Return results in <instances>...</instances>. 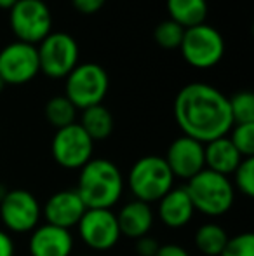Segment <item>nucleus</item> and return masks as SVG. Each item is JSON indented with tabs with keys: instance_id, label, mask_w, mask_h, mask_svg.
Returning a JSON list of instances; mask_svg holds the SVG:
<instances>
[{
	"instance_id": "f257e3e1",
	"label": "nucleus",
	"mask_w": 254,
	"mask_h": 256,
	"mask_svg": "<svg viewBox=\"0 0 254 256\" xmlns=\"http://www.w3.org/2000/svg\"><path fill=\"white\" fill-rule=\"evenodd\" d=\"M174 118L185 136L202 145L227 136L234 128L228 98L213 86L200 82L185 86L176 94Z\"/></svg>"
},
{
	"instance_id": "f03ea898",
	"label": "nucleus",
	"mask_w": 254,
	"mask_h": 256,
	"mask_svg": "<svg viewBox=\"0 0 254 256\" xmlns=\"http://www.w3.org/2000/svg\"><path fill=\"white\" fill-rule=\"evenodd\" d=\"M75 190L87 209H112L124 192L122 172L108 158H91L80 168Z\"/></svg>"
},
{
	"instance_id": "7ed1b4c3",
	"label": "nucleus",
	"mask_w": 254,
	"mask_h": 256,
	"mask_svg": "<svg viewBox=\"0 0 254 256\" xmlns=\"http://www.w3.org/2000/svg\"><path fill=\"white\" fill-rule=\"evenodd\" d=\"M195 211L211 218L227 214L235 200V188L228 176L202 169L185 185Z\"/></svg>"
},
{
	"instance_id": "20e7f679",
	"label": "nucleus",
	"mask_w": 254,
	"mask_h": 256,
	"mask_svg": "<svg viewBox=\"0 0 254 256\" xmlns=\"http://www.w3.org/2000/svg\"><path fill=\"white\" fill-rule=\"evenodd\" d=\"M173 185L174 176L164 157L145 155L138 158L129 171V188L134 199L141 202H159Z\"/></svg>"
},
{
	"instance_id": "39448f33",
	"label": "nucleus",
	"mask_w": 254,
	"mask_h": 256,
	"mask_svg": "<svg viewBox=\"0 0 254 256\" xmlns=\"http://www.w3.org/2000/svg\"><path fill=\"white\" fill-rule=\"evenodd\" d=\"M108 74L101 64L82 63L66 75L64 96L75 108L85 110L94 104H101L108 92Z\"/></svg>"
},
{
	"instance_id": "423d86ee",
	"label": "nucleus",
	"mask_w": 254,
	"mask_h": 256,
	"mask_svg": "<svg viewBox=\"0 0 254 256\" xmlns=\"http://www.w3.org/2000/svg\"><path fill=\"white\" fill-rule=\"evenodd\" d=\"M180 51L190 66L207 70L221 61L225 54V40L216 28L202 23L185 30Z\"/></svg>"
},
{
	"instance_id": "0eeeda50",
	"label": "nucleus",
	"mask_w": 254,
	"mask_h": 256,
	"mask_svg": "<svg viewBox=\"0 0 254 256\" xmlns=\"http://www.w3.org/2000/svg\"><path fill=\"white\" fill-rule=\"evenodd\" d=\"M12 34L19 42L40 44L52 26V16L44 0H17L9 10Z\"/></svg>"
},
{
	"instance_id": "6e6552de",
	"label": "nucleus",
	"mask_w": 254,
	"mask_h": 256,
	"mask_svg": "<svg viewBox=\"0 0 254 256\" xmlns=\"http://www.w3.org/2000/svg\"><path fill=\"white\" fill-rule=\"evenodd\" d=\"M40 72L51 78H66L78 64V46L70 34H49L37 48Z\"/></svg>"
},
{
	"instance_id": "1a4fd4ad",
	"label": "nucleus",
	"mask_w": 254,
	"mask_h": 256,
	"mask_svg": "<svg viewBox=\"0 0 254 256\" xmlns=\"http://www.w3.org/2000/svg\"><path fill=\"white\" fill-rule=\"evenodd\" d=\"M94 142L80 128V124L66 126L56 129V134L51 143V154L56 164L64 169H80L92 158Z\"/></svg>"
},
{
	"instance_id": "9d476101",
	"label": "nucleus",
	"mask_w": 254,
	"mask_h": 256,
	"mask_svg": "<svg viewBox=\"0 0 254 256\" xmlns=\"http://www.w3.org/2000/svg\"><path fill=\"white\" fill-rule=\"evenodd\" d=\"M42 208L37 197L23 188L7 190L0 200V220L3 226L14 234L33 232L38 226Z\"/></svg>"
},
{
	"instance_id": "9b49d317",
	"label": "nucleus",
	"mask_w": 254,
	"mask_h": 256,
	"mask_svg": "<svg viewBox=\"0 0 254 256\" xmlns=\"http://www.w3.org/2000/svg\"><path fill=\"white\" fill-rule=\"evenodd\" d=\"M38 72V54L33 44L16 40L0 51V78L5 86L28 84Z\"/></svg>"
},
{
	"instance_id": "f8f14e48",
	"label": "nucleus",
	"mask_w": 254,
	"mask_h": 256,
	"mask_svg": "<svg viewBox=\"0 0 254 256\" xmlns=\"http://www.w3.org/2000/svg\"><path fill=\"white\" fill-rule=\"evenodd\" d=\"M77 228L82 242L92 251H108L120 239L119 223L112 209H85Z\"/></svg>"
},
{
	"instance_id": "ddd939ff",
	"label": "nucleus",
	"mask_w": 254,
	"mask_h": 256,
	"mask_svg": "<svg viewBox=\"0 0 254 256\" xmlns=\"http://www.w3.org/2000/svg\"><path fill=\"white\" fill-rule=\"evenodd\" d=\"M164 158H166L174 178L187 180V182L195 174H199L202 169H206V164H204V145L185 134L171 143Z\"/></svg>"
},
{
	"instance_id": "4468645a",
	"label": "nucleus",
	"mask_w": 254,
	"mask_h": 256,
	"mask_svg": "<svg viewBox=\"0 0 254 256\" xmlns=\"http://www.w3.org/2000/svg\"><path fill=\"white\" fill-rule=\"evenodd\" d=\"M85 209L87 208L82 202L77 190H59L49 197L42 212L45 216V223L70 230L78 225Z\"/></svg>"
},
{
	"instance_id": "2eb2a0df",
	"label": "nucleus",
	"mask_w": 254,
	"mask_h": 256,
	"mask_svg": "<svg viewBox=\"0 0 254 256\" xmlns=\"http://www.w3.org/2000/svg\"><path fill=\"white\" fill-rule=\"evenodd\" d=\"M28 250L31 256H71L73 237L70 230L44 223L31 232Z\"/></svg>"
},
{
	"instance_id": "dca6fc26",
	"label": "nucleus",
	"mask_w": 254,
	"mask_h": 256,
	"mask_svg": "<svg viewBox=\"0 0 254 256\" xmlns=\"http://www.w3.org/2000/svg\"><path fill=\"white\" fill-rule=\"evenodd\" d=\"M193 208L185 186L171 188L162 199L159 200V218L169 228H181L188 225L193 218Z\"/></svg>"
},
{
	"instance_id": "f3484780",
	"label": "nucleus",
	"mask_w": 254,
	"mask_h": 256,
	"mask_svg": "<svg viewBox=\"0 0 254 256\" xmlns=\"http://www.w3.org/2000/svg\"><path fill=\"white\" fill-rule=\"evenodd\" d=\"M117 223H119L120 236L131 237V239H141L148 236L153 226V211L150 204L141 200H131L117 212Z\"/></svg>"
},
{
	"instance_id": "a211bd4d",
	"label": "nucleus",
	"mask_w": 254,
	"mask_h": 256,
	"mask_svg": "<svg viewBox=\"0 0 254 256\" xmlns=\"http://www.w3.org/2000/svg\"><path fill=\"white\" fill-rule=\"evenodd\" d=\"M242 155L237 152L228 136H221L204 145V164L206 169L218 174H234L242 160Z\"/></svg>"
},
{
	"instance_id": "6ab92c4d",
	"label": "nucleus",
	"mask_w": 254,
	"mask_h": 256,
	"mask_svg": "<svg viewBox=\"0 0 254 256\" xmlns=\"http://www.w3.org/2000/svg\"><path fill=\"white\" fill-rule=\"evenodd\" d=\"M166 7L169 20L183 26L185 30L202 24L207 16L206 0H167Z\"/></svg>"
},
{
	"instance_id": "aec40b11",
	"label": "nucleus",
	"mask_w": 254,
	"mask_h": 256,
	"mask_svg": "<svg viewBox=\"0 0 254 256\" xmlns=\"http://www.w3.org/2000/svg\"><path fill=\"white\" fill-rule=\"evenodd\" d=\"M80 128L89 134L92 142H101L106 140L113 131V115L103 104H94L85 110H82Z\"/></svg>"
},
{
	"instance_id": "412c9836",
	"label": "nucleus",
	"mask_w": 254,
	"mask_h": 256,
	"mask_svg": "<svg viewBox=\"0 0 254 256\" xmlns=\"http://www.w3.org/2000/svg\"><path fill=\"white\" fill-rule=\"evenodd\" d=\"M228 239L227 230L218 223H206L195 232V246L204 256H220Z\"/></svg>"
},
{
	"instance_id": "4be33fe9",
	"label": "nucleus",
	"mask_w": 254,
	"mask_h": 256,
	"mask_svg": "<svg viewBox=\"0 0 254 256\" xmlns=\"http://www.w3.org/2000/svg\"><path fill=\"white\" fill-rule=\"evenodd\" d=\"M75 117H77V108L71 104L66 96H54L45 103V118L56 129L73 124Z\"/></svg>"
},
{
	"instance_id": "5701e85b",
	"label": "nucleus",
	"mask_w": 254,
	"mask_h": 256,
	"mask_svg": "<svg viewBox=\"0 0 254 256\" xmlns=\"http://www.w3.org/2000/svg\"><path fill=\"white\" fill-rule=\"evenodd\" d=\"M232 120L235 124H254V94L251 91H239L228 98Z\"/></svg>"
},
{
	"instance_id": "b1692460",
	"label": "nucleus",
	"mask_w": 254,
	"mask_h": 256,
	"mask_svg": "<svg viewBox=\"0 0 254 256\" xmlns=\"http://www.w3.org/2000/svg\"><path fill=\"white\" fill-rule=\"evenodd\" d=\"M185 28L174 23L173 20H166L157 24L153 30V40L164 49H180L181 40H183Z\"/></svg>"
},
{
	"instance_id": "393cba45",
	"label": "nucleus",
	"mask_w": 254,
	"mask_h": 256,
	"mask_svg": "<svg viewBox=\"0 0 254 256\" xmlns=\"http://www.w3.org/2000/svg\"><path fill=\"white\" fill-rule=\"evenodd\" d=\"M230 142L244 158L254 155V124H235L230 129Z\"/></svg>"
},
{
	"instance_id": "a878e982",
	"label": "nucleus",
	"mask_w": 254,
	"mask_h": 256,
	"mask_svg": "<svg viewBox=\"0 0 254 256\" xmlns=\"http://www.w3.org/2000/svg\"><path fill=\"white\" fill-rule=\"evenodd\" d=\"M234 188H237L246 197L254 196V157L242 158L234 172Z\"/></svg>"
},
{
	"instance_id": "bb28decb",
	"label": "nucleus",
	"mask_w": 254,
	"mask_h": 256,
	"mask_svg": "<svg viewBox=\"0 0 254 256\" xmlns=\"http://www.w3.org/2000/svg\"><path fill=\"white\" fill-rule=\"evenodd\" d=\"M220 256H254V234L244 232L230 237Z\"/></svg>"
},
{
	"instance_id": "cd10ccee",
	"label": "nucleus",
	"mask_w": 254,
	"mask_h": 256,
	"mask_svg": "<svg viewBox=\"0 0 254 256\" xmlns=\"http://www.w3.org/2000/svg\"><path fill=\"white\" fill-rule=\"evenodd\" d=\"M159 248L160 244L153 237L145 236L141 239H136V253H138V256H155Z\"/></svg>"
},
{
	"instance_id": "c85d7f7f",
	"label": "nucleus",
	"mask_w": 254,
	"mask_h": 256,
	"mask_svg": "<svg viewBox=\"0 0 254 256\" xmlns=\"http://www.w3.org/2000/svg\"><path fill=\"white\" fill-rule=\"evenodd\" d=\"M71 4L80 14H96L98 10H101L106 0H71Z\"/></svg>"
},
{
	"instance_id": "c756f323",
	"label": "nucleus",
	"mask_w": 254,
	"mask_h": 256,
	"mask_svg": "<svg viewBox=\"0 0 254 256\" xmlns=\"http://www.w3.org/2000/svg\"><path fill=\"white\" fill-rule=\"evenodd\" d=\"M155 256H190V253L178 244H164V246L159 248Z\"/></svg>"
},
{
	"instance_id": "7c9ffc66",
	"label": "nucleus",
	"mask_w": 254,
	"mask_h": 256,
	"mask_svg": "<svg viewBox=\"0 0 254 256\" xmlns=\"http://www.w3.org/2000/svg\"><path fill=\"white\" fill-rule=\"evenodd\" d=\"M0 256H14V240L5 230H0Z\"/></svg>"
},
{
	"instance_id": "2f4dec72",
	"label": "nucleus",
	"mask_w": 254,
	"mask_h": 256,
	"mask_svg": "<svg viewBox=\"0 0 254 256\" xmlns=\"http://www.w3.org/2000/svg\"><path fill=\"white\" fill-rule=\"evenodd\" d=\"M16 2H17V0H0V9L10 10V9H12V6H14Z\"/></svg>"
},
{
	"instance_id": "473e14b6",
	"label": "nucleus",
	"mask_w": 254,
	"mask_h": 256,
	"mask_svg": "<svg viewBox=\"0 0 254 256\" xmlns=\"http://www.w3.org/2000/svg\"><path fill=\"white\" fill-rule=\"evenodd\" d=\"M5 194H7L5 186H3V185H2V183H0V200H2V199H3V196H5Z\"/></svg>"
},
{
	"instance_id": "72a5a7b5",
	"label": "nucleus",
	"mask_w": 254,
	"mask_h": 256,
	"mask_svg": "<svg viewBox=\"0 0 254 256\" xmlns=\"http://www.w3.org/2000/svg\"><path fill=\"white\" fill-rule=\"evenodd\" d=\"M3 88H5V84H3V80H2V78H0V92L3 91Z\"/></svg>"
},
{
	"instance_id": "f704fd0d",
	"label": "nucleus",
	"mask_w": 254,
	"mask_h": 256,
	"mask_svg": "<svg viewBox=\"0 0 254 256\" xmlns=\"http://www.w3.org/2000/svg\"><path fill=\"white\" fill-rule=\"evenodd\" d=\"M82 256H89V254H82Z\"/></svg>"
}]
</instances>
